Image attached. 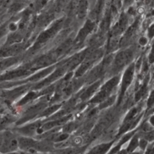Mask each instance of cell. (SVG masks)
Returning a JSON list of instances; mask_svg holds the SVG:
<instances>
[{
	"label": "cell",
	"instance_id": "cell-1",
	"mask_svg": "<svg viewBox=\"0 0 154 154\" xmlns=\"http://www.w3.org/2000/svg\"><path fill=\"white\" fill-rule=\"evenodd\" d=\"M119 81V79L117 76L113 77L110 80L102 86L101 90L99 91V92H98V94L91 100L90 102L100 103L104 101L107 97H108V96L110 95L113 89L117 85Z\"/></svg>",
	"mask_w": 154,
	"mask_h": 154
},
{
	"label": "cell",
	"instance_id": "cell-2",
	"mask_svg": "<svg viewBox=\"0 0 154 154\" xmlns=\"http://www.w3.org/2000/svg\"><path fill=\"white\" fill-rule=\"evenodd\" d=\"M133 53L130 49L120 52L115 59L113 65V71L117 72L121 70L125 65L130 62Z\"/></svg>",
	"mask_w": 154,
	"mask_h": 154
},
{
	"label": "cell",
	"instance_id": "cell-3",
	"mask_svg": "<svg viewBox=\"0 0 154 154\" xmlns=\"http://www.w3.org/2000/svg\"><path fill=\"white\" fill-rule=\"evenodd\" d=\"M102 55V52L101 50H97L95 51L90 52L85 61L77 71L75 74L76 77H79L83 75L84 73L89 69L90 66L100 57H101Z\"/></svg>",
	"mask_w": 154,
	"mask_h": 154
},
{
	"label": "cell",
	"instance_id": "cell-4",
	"mask_svg": "<svg viewBox=\"0 0 154 154\" xmlns=\"http://www.w3.org/2000/svg\"><path fill=\"white\" fill-rule=\"evenodd\" d=\"M134 70H135L134 64H131L129 67L127 68V70H126L125 73V74L123 77L122 84V87H121V92H120V94L119 98L118 104H120V103L121 102L126 89L128 88V87L129 86V85L131 84L132 82Z\"/></svg>",
	"mask_w": 154,
	"mask_h": 154
},
{
	"label": "cell",
	"instance_id": "cell-5",
	"mask_svg": "<svg viewBox=\"0 0 154 154\" xmlns=\"http://www.w3.org/2000/svg\"><path fill=\"white\" fill-rule=\"evenodd\" d=\"M112 59L113 57L111 56L105 58L101 64L97 66L90 73V75L88 77V81L89 82H93L97 78L101 76L104 74V73L105 72L107 66L109 65L110 63L111 62Z\"/></svg>",
	"mask_w": 154,
	"mask_h": 154
},
{
	"label": "cell",
	"instance_id": "cell-6",
	"mask_svg": "<svg viewBox=\"0 0 154 154\" xmlns=\"http://www.w3.org/2000/svg\"><path fill=\"white\" fill-rule=\"evenodd\" d=\"M62 24H63L62 19H60L56 21L50 29L45 30V31L41 33V35L39 36L38 38V41H37L38 43L42 44L47 41L48 40H49L51 38H52L60 29Z\"/></svg>",
	"mask_w": 154,
	"mask_h": 154
},
{
	"label": "cell",
	"instance_id": "cell-7",
	"mask_svg": "<svg viewBox=\"0 0 154 154\" xmlns=\"http://www.w3.org/2000/svg\"><path fill=\"white\" fill-rule=\"evenodd\" d=\"M95 27V23L90 20H88L86 22L83 27L79 30L78 36L75 39V44L76 45L81 44L85 39L90 33L93 30Z\"/></svg>",
	"mask_w": 154,
	"mask_h": 154
},
{
	"label": "cell",
	"instance_id": "cell-8",
	"mask_svg": "<svg viewBox=\"0 0 154 154\" xmlns=\"http://www.w3.org/2000/svg\"><path fill=\"white\" fill-rule=\"evenodd\" d=\"M91 51H90V50H85L83 52L75 55L68 63H67L65 66L66 68H69L72 70L76 67L79 64H80L83 61L85 57L87 56V55L89 54V53H90Z\"/></svg>",
	"mask_w": 154,
	"mask_h": 154
},
{
	"label": "cell",
	"instance_id": "cell-9",
	"mask_svg": "<svg viewBox=\"0 0 154 154\" xmlns=\"http://www.w3.org/2000/svg\"><path fill=\"white\" fill-rule=\"evenodd\" d=\"M74 7L77 14L79 18L85 17L87 9H88V1L87 0H74Z\"/></svg>",
	"mask_w": 154,
	"mask_h": 154
},
{
	"label": "cell",
	"instance_id": "cell-10",
	"mask_svg": "<svg viewBox=\"0 0 154 154\" xmlns=\"http://www.w3.org/2000/svg\"><path fill=\"white\" fill-rule=\"evenodd\" d=\"M127 24H128V18L125 15L122 14L120 18L119 22L112 31L113 35L116 36L119 35L120 33H122L126 29Z\"/></svg>",
	"mask_w": 154,
	"mask_h": 154
},
{
	"label": "cell",
	"instance_id": "cell-11",
	"mask_svg": "<svg viewBox=\"0 0 154 154\" xmlns=\"http://www.w3.org/2000/svg\"><path fill=\"white\" fill-rule=\"evenodd\" d=\"M65 70H66L65 66L56 70L54 73H53V74L50 75L48 78L45 79L43 82H42L39 85H38L37 88H39H39H42V87H43V86L47 85L49 83L52 82V81H54V80H55L57 78L60 77V76H62L63 75V73L65 72Z\"/></svg>",
	"mask_w": 154,
	"mask_h": 154
},
{
	"label": "cell",
	"instance_id": "cell-12",
	"mask_svg": "<svg viewBox=\"0 0 154 154\" xmlns=\"http://www.w3.org/2000/svg\"><path fill=\"white\" fill-rule=\"evenodd\" d=\"M54 62V59L51 55H45L40 57L36 64L37 67L42 68L48 66L52 63Z\"/></svg>",
	"mask_w": 154,
	"mask_h": 154
},
{
	"label": "cell",
	"instance_id": "cell-13",
	"mask_svg": "<svg viewBox=\"0 0 154 154\" xmlns=\"http://www.w3.org/2000/svg\"><path fill=\"white\" fill-rule=\"evenodd\" d=\"M138 24V21H136L134 23V24L128 30L125 36L122 38L121 41H120V45H123L127 41H128V40H129L132 37V36L133 35V34L136 31V29L137 28Z\"/></svg>",
	"mask_w": 154,
	"mask_h": 154
},
{
	"label": "cell",
	"instance_id": "cell-14",
	"mask_svg": "<svg viewBox=\"0 0 154 154\" xmlns=\"http://www.w3.org/2000/svg\"><path fill=\"white\" fill-rule=\"evenodd\" d=\"M99 85H100V82H97L95 84H93L92 86H90L88 90H86L81 94V100H84L90 97L94 93V92L98 89Z\"/></svg>",
	"mask_w": 154,
	"mask_h": 154
},
{
	"label": "cell",
	"instance_id": "cell-15",
	"mask_svg": "<svg viewBox=\"0 0 154 154\" xmlns=\"http://www.w3.org/2000/svg\"><path fill=\"white\" fill-rule=\"evenodd\" d=\"M72 43V40L71 39L67 40L64 42H63L61 45L59 46V47L57 48V49L56 51V55L58 56L63 55L64 53H66L69 47H71V44Z\"/></svg>",
	"mask_w": 154,
	"mask_h": 154
},
{
	"label": "cell",
	"instance_id": "cell-16",
	"mask_svg": "<svg viewBox=\"0 0 154 154\" xmlns=\"http://www.w3.org/2000/svg\"><path fill=\"white\" fill-rule=\"evenodd\" d=\"M112 143H107L98 145L95 147L90 152V153H104L109 149Z\"/></svg>",
	"mask_w": 154,
	"mask_h": 154
},
{
	"label": "cell",
	"instance_id": "cell-17",
	"mask_svg": "<svg viewBox=\"0 0 154 154\" xmlns=\"http://www.w3.org/2000/svg\"><path fill=\"white\" fill-rule=\"evenodd\" d=\"M69 118H70V116L69 117H64V118H62V119H59L58 120H56V121H53V122H51L46 123L43 126L42 129L43 130V129H45V130L50 129L53 128V127H54L56 126L62 125V124L64 123V122H66L67 121V120H68V119Z\"/></svg>",
	"mask_w": 154,
	"mask_h": 154
},
{
	"label": "cell",
	"instance_id": "cell-18",
	"mask_svg": "<svg viewBox=\"0 0 154 154\" xmlns=\"http://www.w3.org/2000/svg\"><path fill=\"white\" fill-rule=\"evenodd\" d=\"M104 3V0H99L97 5H96V8L94 10V12H93V17L95 18L98 17L100 13H101L102 9Z\"/></svg>",
	"mask_w": 154,
	"mask_h": 154
},
{
	"label": "cell",
	"instance_id": "cell-19",
	"mask_svg": "<svg viewBox=\"0 0 154 154\" xmlns=\"http://www.w3.org/2000/svg\"><path fill=\"white\" fill-rule=\"evenodd\" d=\"M146 91H147V83L146 82L141 87V88L140 89V90L136 93V97H135L136 101V102L138 101V100L145 94Z\"/></svg>",
	"mask_w": 154,
	"mask_h": 154
},
{
	"label": "cell",
	"instance_id": "cell-20",
	"mask_svg": "<svg viewBox=\"0 0 154 154\" xmlns=\"http://www.w3.org/2000/svg\"><path fill=\"white\" fill-rule=\"evenodd\" d=\"M53 70V67H50L48 68H46L45 70H44L43 71L40 72L38 74L36 75L35 76V77H33V79H35V80H37L39 79H41L45 76H46L48 74H49L50 73H51Z\"/></svg>",
	"mask_w": 154,
	"mask_h": 154
},
{
	"label": "cell",
	"instance_id": "cell-21",
	"mask_svg": "<svg viewBox=\"0 0 154 154\" xmlns=\"http://www.w3.org/2000/svg\"><path fill=\"white\" fill-rule=\"evenodd\" d=\"M138 138L137 137H135L132 140V141H131V143L130 144V146H128V149H127V151H128V152L133 151L134 150L137 148V146H138Z\"/></svg>",
	"mask_w": 154,
	"mask_h": 154
},
{
	"label": "cell",
	"instance_id": "cell-22",
	"mask_svg": "<svg viewBox=\"0 0 154 154\" xmlns=\"http://www.w3.org/2000/svg\"><path fill=\"white\" fill-rule=\"evenodd\" d=\"M136 113H137V109L136 108L132 109L130 111V112L128 114V115H127L126 117H125L124 122L133 121V118L136 116Z\"/></svg>",
	"mask_w": 154,
	"mask_h": 154
},
{
	"label": "cell",
	"instance_id": "cell-23",
	"mask_svg": "<svg viewBox=\"0 0 154 154\" xmlns=\"http://www.w3.org/2000/svg\"><path fill=\"white\" fill-rule=\"evenodd\" d=\"M115 96L110 97L109 99H107L106 101H105L101 105H100V108H106V107H107V106L111 105V104H113L114 103V102H115Z\"/></svg>",
	"mask_w": 154,
	"mask_h": 154
},
{
	"label": "cell",
	"instance_id": "cell-24",
	"mask_svg": "<svg viewBox=\"0 0 154 154\" xmlns=\"http://www.w3.org/2000/svg\"><path fill=\"white\" fill-rule=\"evenodd\" d=\"M60 105H55L54 106L51 107V108H49L48 109L46 110V111H44V112L43 113V116H47L50 114L54 112V111H56L57 110H58L60 108Z\"/></svg>",
	"mask_w": 154,
	"mask_h": 154
},
{
	"label": "cell",
	"instance_id": "cell-25",
	"mask_svg": "<svg viewBox=\"0 0 154 154\" xmlns=\"http://www.w3.org/2000/svg\"><path fill=\"white\" fill-rule=\"evenodd\" d=\"M153 102H154V99H153V91L152 92L150 96V97L149 99L148 100V106L149 107H151L152 106V105H153Z\"/></svg>",
	"mask_w": 154,
	"mask_h": 154
},
{
	"label": "cell",
	"instance_id": "cell-26",
	"mask_svg": "<svg viewBox=\"0 0 154 154\" xmlns=\"http://www.w3.org/2000/svg\"><path fill=\"white\" fill-rule=\"evenodd\" d=\"M73 128H74V125L72 124V123H71V124H69L68 126L65 127V128H64V131H69V132H70L71 131L73 130Z\"/></svg>",
	"mask_w": 154,
	"mask_h": 154
},
{
	"label": "cell",
	"instance_id": "cell-27",
	"mask_svg": "<svg viewBox=\"0 0 154 154\" xmlns=\"http://www.w3.org/2000/svg\"><path fill=\"white\" fill-rule=\"evenodd\" d=\"M139 144H140V148H141L142 149H145V148H146V146L147 144H148V143H147V142L145 140H140Z\"/></svg>",
	"mask_w": 154,
	"mask_h": 154
},
{
	"label": "cell",
	"instance_id": "cell-28",
	"mask_svg": "<svg viewBox=\"0 0 154 154\" xmlns=\"http://www.w3.org/2000/svg\"><path fill=\"white\" fill-rule=\"evenodd\" d=\"M147 42H148V40L145 37H142L139 40V44L142 45H145Z\"/></svg>",
	"mask_w": 154,
	"mask_h": 154
},
{
	"label": "cell",
	"instance_id": "cell-29",
	"mask_svg": "<svg viewBox=\"0 0 154 154\" xmlns=\"http://www.w3.org/2000/svg\"><path fill=\"white\" fill-rule=\"evenodd\" d=\"M68 137V135L66 134V133H64V134L59 136V137L57 138V141H63V140H66Z\"/></svg>",
	"mask_w": 154,
	"mask_h": 154
},
{
	"label": "cell",
	"instance_id": "cell-30",
	"mask_svg": "<svg viewBox=\"0 0 154 154\" xmlns=\"http://www.w3.org/2000/svg\"><path fill=\"white\" fill-rule=\"evenodd\" d=\"M153 36V25H152L149 30V36L152 38Z\"/></svg>",
	"mask_w": 154,
	"mask_h": 154
},
{
	"label": "cell",
	"instance_id": "cell-31",
	"mask_svg": "<svg viewBox=\"0 0 154 154\" xmlns=\"http://www.w3.org/2000/svg\"><path fill=\"white\" fill-rule=\"evenodd\" d=\"M147 138L149 140H153V132L151 131L147 136Z\"/></svg>",
	"mask_w": 154,
	"mask_h": 154
},
{
	"label": "cell",
	"instance_id": "cell-32",
	"mask_svg": "<svg viewBox=\"0 0 154 154\" xmlns=\"http://www.w3.org/2000/svg\"><path fill=\"white\" fill-rule=\"evenodd\" d=\"M96 111H97V110H96V109H93V110L90 112V114H89V117H91V116H93L94 114H95L96 113Z\"/></svg>",
	"mask_w": 154,
	"mask_h": 154
},
{
	"label": "cell",
	"instance_id": "cell-33",
	"mask_svg": "<svg viewBox=\"0 0 154 154\" xmlns=\"http://www.w3.org/2000/svg\"><path fill=\"white\" fill-rule=\"evenodd\" d=\"M153 61H154V59H153V53H152L151 54V55L149 56V62L152 64V63H153Z\"/></svg>",
	"mask_w": 154,
	"mask_h": 154
},
{
	"label": "cell",
	"instance_id": "cell-34",
	"mask_svg": "<svg viewBox=\"0 0 154 154\" xmlns=\"http://www.w3.org/2000/svg\"><path fill=\"white\" fill-rule=\"evenodd\" d=\"M143 129L144 131H149V130L150 129L149 127L148 126V125H145L143 127Z\"/></svg>",
	"mask_w": 154,
	"mask_h": 154
},
{
	"label": "cell",
	"instance_id": "cell-35",
	"mask_svg": "<svg viewBox=\"0 0 154 154\" xmlns=\"http://www.w3.org/2000/svg\"><path fill=\"white\" fill-rule=\"evenodd\" d=\"M72 73H70L69 74H68V75H67V76L65 77L64 80H69V79L72 77Z\"/></svg>",
	"mask_w": 154,
	"mask_h": 154
},
{
	"label": "cell",
	"instance_id": "cell-36",
	"mask_svg": "<svg viewBox=\"0 0 154 154\" xmlns=\"http://www.w3.org/2000/svg\"><path fill=\"white\" fill-rule=\"evenodd\" d=\"M75 142L77 144H78V143H81V140L79 138H77L75 139Z\"/></svg>",
	"mask_w": 154,
	"mask_h": 154
},
{
	"label": "cell",
	"instance_id": "cell-37",
	"mask_svg": "<svg viewBox=\"0 0 154 154\" xmlns=\"http://www.w3.org/2000/svg\"><path fill=\"white\" fill-rule=\"evenodd\" d=\"M48 1V0H41V4L42 5H45L46 3H47V1Z\"/></svg>",
	"mask_w": 154,
	"mask_h": 154
},
{
	"label": "cell",
	"instance_id": "cell-38",
	"mask_svg": "<svg viewBox=\"0 0 154 154\" xmlns=\"http://www.w3.org/2000/svg\"><path fill=\"white\" fill-rule=\"evenodd\" d=\"M132 1H133V0H126V2L127 3H131Z\"/></svg>",
	"mask_w": 154,
	"mask_h": 154
}]
</instances>
